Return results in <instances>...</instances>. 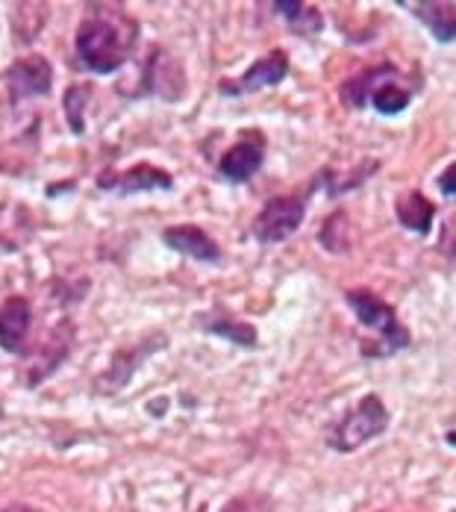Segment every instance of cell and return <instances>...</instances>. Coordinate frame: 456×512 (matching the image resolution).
<instances>
[{
  "label": "cell",
  "mask_w": 456,
  "mask_h": 512,
  "mask_svg": "<svg viewBox=\"0 0 456 512\" xmlns=\"http://www.w3.org/2000/svg\"><path fill=\"white\" fill-rule=\"evenodd\" d=\"M139 45V21L118 3H92L77 27L74 51L80 68L92 74H115Z\"/></svg>",
  "instance_id": "obj_1"
},
{
  "label": "cell",
  "mask_w": 456,
  "mask_h": 512,
  "mask_svg": "<svg viewBox=\"0 0 456 512\" xmlns=\"http://www.w3.org/2000/svg\"><path fill=\"white\" fill-rule=\"evenodd\" d=\"M348 307L354 309L359 324H365L371 333H377V345H365L362 354L365 357H392L398 351H404L412 345V336L404 324L398 321V312L392 304H386L380 295H374L371 289H348L345 292Z\"/></svg>",
  "instance_id": "obj_2"
},
{
  "label": "cell",
  "mask_w": 456,
  "mask_h": 512,
  "mask_svg": "<svg viewBox=\"0 0 456 512\" xmlns=\"http://www.w3.org/2000/svg\"><path fill=\"white\" fill-rule=\"evenodd\" d=\"M389 427V410L380 401V395H365L351 410L342 412V418L327 430V448L339 454L359 451L371 439L383 436Z\"/></svg>",
  "instance_id": "obj_3"
},
{
  "label": "cell",
  "mask_w": 456,
  "mask_h": 512,
  "mask_svg": "<svg viewBox=\"0 0 456 512\" xmlns=\"http://www.w3.org/2000/svg\"><path fill=\"white\" fill-rule=\"evenodd\" d=\"M306 218V201L304 198H292V195H280L271 198L268 204L259 209V215L251 224V236L262 245H277L292 239Z\"/></svg>",
  "instance_id": "obj_4"
},
{
  "label": "cell",
  "mask_w": 456,
  "mask_h": 512,
  "mask_svg": "<svg viewBox=\"0 0 456 512\" xmlns=\"http://www.w3.org/2000/svg\"><path fill=\"white\" fill-rule=\"evenodd\" d=\"M165 345H168V336H165V333H151V336H145L139 345L121 348V351L112 357L109 368L95 380V392H98V395H115V392H121V389L133 380V374L139 371V365L148 357H153V354H159Z\"/></svg>",
  "instance_id": "obj_5"
},
{
  "label": "cell",
  "mask_w": 456,
  "mask_h": 512,
  "mask_svg": "<svg viewBox=\"0 0 456 512\" xmlns=\"http://www.w3.org/2000/svg\"><path fill=\"white\" fill-rule=\"evenodd\" d=\"M289 74V56L283 51H271L265 56H259L254 65L239 74V77H230V80H221L218 83V92L224 98H242V95H254L259 89H271V86H280Z\"/></svg>",
  "instance_id": "obj_6"
},
{
  "label": "cell",
  "mask_w": 456,
  "mask_h": 512,
  "mask_svg": "<svg viewBox=\"0 0 456 512\" xmlns=\"http://www.w3.org/2000/svg\"><path fill=\"white\" fill-rule=\"evenodd\" d=\"M51 86L53 68L42 53L21 56L6 71V89H9V101L12 103H21L27 98H45L51 92Z\"/></svg>",
  "instance_id": "obj_7"
},
{
  "label": "cell",
  "mask_w": 456,
  "mask_h": 512,
  "mask_svg": "<svg viewBox=\"0 0 456 512\" xmlns=\"http://www.w3.org/2000/svg\"><path fill=\"white\" fill-rule=\"evenodd\" d=\"M98 189L115 195H145V192H171L174 177L165 168H156L148 162L133 165L130 171H103L98 177Z\"/></svg>",
  "instance_id": "obj_8"
},
{
  "label": "cell",
  "mask_w": 456,
  "mask_h": 512,
  "mask_svg": "<svg viewBox=\"0 0 456 512\" xmlns=\"http://www.w3.org/2000/svg\"><path fill=\"white\" fill-rule=\"evenodd\" d=\"M262 159H265V136L259 130H248L218 159V174L227 183H248L262 168Z\"/></svg>",
  "instance_id": "obj_9"
},
{
  "label": "cell",
  "mask_w": 456,
  "mask_h": 512,
  "mask_svg": "<svg viewBox=\"0 0 456 512\" xmlns=\"http://www.w3.org/2000/svg\"><path fill=\"white\" fill-rule=\"evenodd\" d=\"M162 242L177 251V254L189 256V259H198L206 265H221L224 262V251L218 248V242L198 227V224H174V227H165L162 230Z\"/></svg>",
  "instance_id": "obj_10"
},
{
  "label": "cell",
  "mask_w": 456,
  "mask_h": 512,
  "mask_svg": "<svg viewBox=\"0 0 456 512\" xmlns=\"http://www.w3.org/2000/svg\"><path fill=\"white\" fill-rule=\"evenodd\" d=\"M30 324H33L30 301L21 295L6 298V304L0 307V348L6 354H21L30 336Z\"/></svg>",
  "instance_id": "obj_11"
},
{
  "label": "cell",
  "mask_w": 456,
  "mask_h": 512,
  "mask_svg": "<svg viewBox=\"0 0 456 512\" xmlns=\"http://www.w3.org/2000/svg\"><path fill=\"white\" fill-rule=\"evenodd\" d=\"M195 324H198L201 330H206V333L221 336V339H227V342H233V345H239V348H256L254 324H248V321L230 315L227 309L215 307L209 309V312H201V315H195Z\"/></svg>",
  "instance_id": "obj_12"
},
{
  "label": "cell",
  "mask_w": 456,
  "mask_h": 512,
  "mask_svg": "<svg viewBox=\"0 0 456 512\" xmlns=\"http://www.w3.org/2000/svg\"><path fill=\"white\" fill-rule=\"evenodd\" d=\"M401 9L412 12L439 45H451L456 36V6L454 3H401Z\"/></svg>",
  "instance_id": "obj_13"
},
{
  "label": "cell",
  "mask_w": 456,
  "mask_h": 512,
  "mask_svg": "<svg viewBox=\"0 0 456 512\" xmlns=\"http://www.w3.org/2000/svg\"><path fill=\"white\" fill-rule=\"evenodd\" d=\"M395 74H401V71H398L392 62H383V65H374V68L359 71V74H354V77L342 86V101L348 103L351 109H365L371 92H374L383 80H389V77H395Z\"/></svg>",
  "instance_id": "obj_14"
},
{
  "label": "cell",
  "mask_w": 456,
  "mask_h": 512,
  "mask_svg": "<svg viewBox=\"0 0 456 512\" xmlns=\"http://www.w3.org/2000/svg\"><path fill=\"white\" fill-rule=\"evenodd\" d=\"M395 215H398V221L404 224L406 230L427 236L430 227H433V221H436V204L427 201L421 192L412 189V192L398 195V201H395Z\"/></svg>",
  "instance_id": "obj_15"
},
{
  "label": "cell",
  "mask_w": 456,
  "mask_h": 512,
  "mask_svg": "<svg viewBox=\"0 0 456 512\" xmlns=\"http://www.w3.org/2000/svg\"><path fill=\"white\" fill-rule=\"evenodd\" d=\"M271 9H274L277 15H283L286 27H289L292 33H298V36L312 39V36H318V33L324 30V15H321V9L312 6V3H304V0L271 3Z\"/></svg>",
  "instance_id": "obj_16"
},
{
  "label": "cell",
  "mask_w": 456,
  "mask_h": 512,
  "mask_svg": "<svg viewBox=\"0 0 456 512\" xmlns=\"http://www.w3.org/2000/svg\"><path fill=\"white\" fill-rule=\"evenodd\" d=\"M398 77H401V74L383 80V83L371 92V98H368V106H374L380 115H398V112H404L406 106H409V101H412V92L404 89V86H398Z\"/></svg>",
  "instance_id": "obj_17"
},
{
  "label": "cell",
  "mask_w": 456,
  "mask_h": 512,
  "mask_svg": "<svg viewBox=\"0 0 456 512\" xmlns=\"http://www.w3.org/2000/svg\"><path fill=\"white\" fill-rule=\"evenodd\" d=\"M321 245L330 254H348V248H351V221H348V212L345 209L333 212L324 221V227H321Z\"/></svg>",
  "instance_id": "obj_18"
},
{
  "label": "cell",
  "mask_w": 456,
  "mask_h": 512,
  "mask_svg": "<svg viewBox=\"0 0 456 512\" xmlns=\"http://www.w3.org/2000/svg\"><path fill=\"white\" fill-rule=\"evenodd\" d=\"M92 98V86L89 83H74V86H68V92H65V118H68V127L77 133V136H83V130H86V121H83V112H86V103Z\"/></svg>",
  "instance_id": "obj_19"
},
{
  "label": "cell",
  "mask_w": 456,
  "mask_h": 512,
  "mask_svg": "<svg viewBox=\"0 0 456 512\" xmlns=\"http://www.w3.org/2000/svg\"><path fill=\"white\" fill-rule=\"evenodd\" d=\"M271 501L262 498V495H242V498H233L221 512H268Z\"/></svg>",
  "instance_id": "obj_20"
},
{
  "label": "cell",
  "mask_w": 456,
  "mask_h": 512,
  "mask_svg": "<svg viewBox=\"0 0 456 512\" xmlns=\"http://www.w3.org/2000/svg\"><path fill=\"white\" fill-rule=\"evenodd\" d=\"M454 171H456V165L451 162V165L442 171V177H439V189H442V195H445V198H454Z\"/></svg>",
  "instance_id": "obj_21"
},
{
  "label": "cell",
  "mask_w": 456,
  "mask_h": 512,
  "mask_svg": "<svg viewBox=\"0 0 456 512\" xmlns=\"http://www.w3.org/2000/svg\"><path fill=\"white\" fill-rule=\"evenodd\" d=\"M0 512H42V510H36V507H30V504H9V507H3Z\"/></svg>",
  "instance_id": "obj_22"
}]
</instances>
